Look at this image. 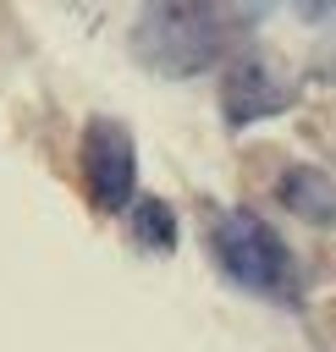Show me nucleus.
<instances>
[{"label":"nucleus","mask_w":336,"mask_h":352,"mask_svg":"<svg viewBox=\"0 0 336 352\" xmlns=\"http://www.w3.org/2000/svg\"><path fill=\"white\" fill-rule=\"evenodd\" d=\"M248 11L237 6H143L132 22V55L154 77H198L231 55Z\"/></svg>","instance_id":"f257e3e1"},{"label":"nucleus","mask_w":336,"mask_h":352,"mask_svg":"<svg viewBox=\"0 0 336 352\" xmlns=\"http://www.w3.org/2000/svg\"><path fill=\"white\" fill-rule=\"evenodd\" d=\"M209 253H215V270L237 292L264 297L275 308H303L297 253L286 248V236L264 214H253V209H220L209 220Z\"/></svg>","instance_id":"f03ea898"},{"label":"nucleus","mask_w":336,"mask_h":352,"mask_svg":"<svg viewBox=\"0 0 336 352\" xmlns=\"http://www.w3.org/2000/svg\"><path fill=\"white\" fill-rule=\"evenodd\" d=\"M77 165H83L88 204L99 214H127L132 209V192H138V148H132V132L116 116H94L83 126Z\"/></svg>","instance_id":"7ed1b4c3"},{"label":"nucleus","mask_w":336,"mask_h":352,"mask_svg":"<svg viewBox=\"0 0 336 352\" xmlns=\"http://www.w3.org/2000/svg\"><path fill=\"white\" fill-rule=\"evenodd\" d=\"M292 99H297V82L275 60L237 55L226 66V82H220V116H226V126H253L264 116H281Z\"/></svg>","instance_id":"20e7f679"},{"label":"nucleus","mask_w":336,"mask_h":352,"mask_svg":"<svg viewBox=\"0 0 336 352\" xmlns=\"http://www.w3.org/2000/svg\"><path fill=\"white\" fill-rule=\"evenodd\" d=\"M275 204L308 226H336V182L319 165H286L275 176Z\"/></svg>","instance_id":"39448f33"},{"label":"nucleus","mask_w":336,"mask_h":352,"mask_svg":"<svg viewBox=\"0 0 336 352\" xmlns=\"http://www.w3.org/2000/svg\"><path fill=\"white\" fill-rule=\"evenodd\" d=\"M127 220H132L138 248H149V253H171L176 248V209L165 198H138Z\"/></svg>","instance_id":"423d86ee"}]
</instances>
